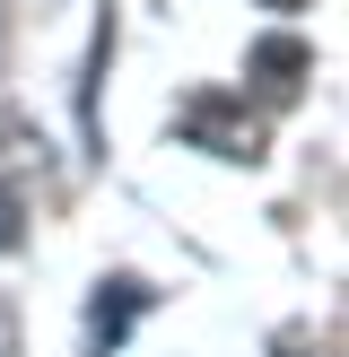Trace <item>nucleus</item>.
Returning <instances> with one entry per match:
<instances>
[{"instance_id":"nucleus-7","label":"nucleus","mask_w":349,"mask_h":357,"mask_svg":"<svg viewBox=\"0 0 349 357\" xmlns=\"http://www.w3.org/2000/svg\"><path fill=\"white\" fill-rule=\"evenodd\" d=\"M262 9H279V17H288V9H306V0H262Z\"/></svg>"},{"instance_id":"nucleus-4","label":"nucleus","mask_w":349,"mask_h":357,"mask_svg":"<svg viewBox=\"0 0 349 357\" xmlns=\"http://www.w3.org/2000/svg\"><path fill=\"white\" fill-rule=\"evenodd\" d=\"M271 357H332V331H314V323H279V331H271Z\"/></svg>"},{"instance_id":"nucleus-3","label":"nucleus","mask_w":349,"mask_h":357,"mask_svg":"<svg viewBox=\"0 0 349 357\" xmlns=\"http://www.w3.org/2000/svg\"><path fill=\"white\" fill-rule=\"evenodd\" d=\"M244 79H253L271 105H297L306 79H314V44H297V35H262V44L244 52Z\"/></svg>"},{"instance_id":"nucleus-2","label":"nucleus","mask_w":349,"mask_h":357,"mask_svg":"<svg viewBox=\"0 0 349 357\" xmlns=\"http://www.w3.org/2000/svg\"><path fill=\"white\" fill-rule=\"evenodd\" d=\"M149 305H157V288H149V279H131V271L96 279V296H87V357H114Z\"/></svg>"},{"instance_id":"nucleus-6","label":"nucleus","mask_w":349,"mask_h":357,"mask_svg":"<svg viewBox=\"0 0 349 357\" xmlns=\"http://www.w3.org/2000/svg\"><path fill=\"white\" fill-rule=\"evenodd\" d=\"M0 357H17V314L0 305Z\"/></svg>"},{"instance_id":"nucleus-5","label":"nucleus","mask_w":349,"mask_h":357,"mask_svg":"<svg viewBox=\"0 0 349 357\" xmlns=\"http://www.w3.org/2000/svg\"><path fill=\"white\" fill-rule=\"evenodd\" d=\"M9 244H27V192L0 174V253H9Z\"/></svg>"},{"instance_id":"nucleus-1","label":"nucleus","mask_w":349,"mask_h":357,"mask_svg":"<svg viewBox=\"0 0 349 357\" xmlns=\"http://www.w3.org/2000/svg\"><path fill=\"white\" fill-rule=\"evenodd\" d=\"M174 139L201 157H227V166H253L262 149H271V131H262V114L244 96H227V87H192L184 105H174Z\"/></svg>"}]
</instances>
